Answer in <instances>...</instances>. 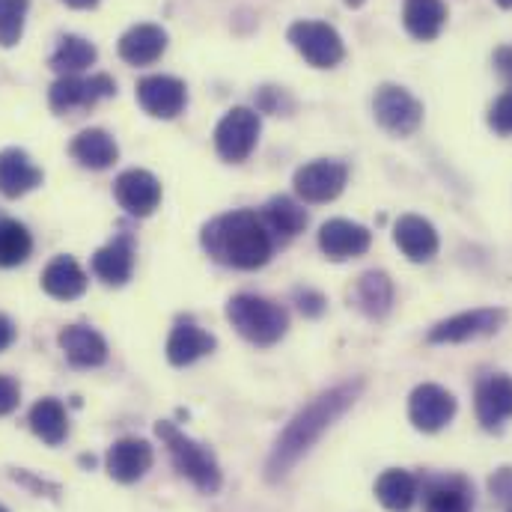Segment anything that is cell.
Here are the masks:
<instances>
[{
  "mask_svg": "<svg viewBox=\"0 0 512 512\" xmlns=\"http://www.w3.org/2000/svg\"><path fill=\"white\" fill-rule=\"evenodd\" d=\"M361 390H364V382L358 379V382L337 384V387L319 393L316 399H310L280 432V438L265 462V477L271 483L283 480L319 444V438L358 402Z\"/></svg>",
  "mask_w": 512,
  "mask_h": 512,
  "instance_id": "6da1fadb",
  "label": "cell"
},
{
  "mask_svg": "<svg viewBox=\"0 0 512 512\" xmlns=\"http://www.w3.org/2000/svg\"><path fill=\"white\" fill-rule=\"evenodd\" d=\"M203 251L221 265L230 268H259L268 262L274 251L271 233L265 230L262 218L256 212L239 209L230 215H221L203 227Z\"/></svg>",
  "mask_w": 512,
  "mask_h": 512,
  "instance_id": "7a4b0ae2",
  "label": "cell"
},
{
  "mask_svg": "<svg viewBox=\"0 0 512 512\" xmlns=\"http://www.w3.org/2000/svg\"><path fill=\"white\" fill-rule=\"evenodd\" d=\"M155 432H158V438L164 441V447H167V453H170V462H173V468L182 474V477H188L200 492H206V495H215L218 489H221V468H218V459H215V453L209 450V447H203V444H197L194 438H188L185 432H179L173 423H167V420H161V423H155Z\"/></svg>",
  "mask_w": 512,
  "mask_h": 512,
  "instance_id": "3957f363",
  "label": "cell"
},
{
  "mask_svg": "<svg viewBox=\"0 0 512 512\" xmlns=\"http://www.w3.org/2000/svg\"><path fill=\"white\" fill-rule=\"evenodd\" d=\"M227 319L233 322V328L254 346H274L286 328H289V313L268 301V298H259V295H233L230 304H227Z\"/></svg>",
  "mask_w": 512,
  "mask_h": 512,
  "instance_id": "277c9868",
  "label": "cell"
},
{
  "mask_svg": "<svg viewBox=\"0 0 512 512\" xmlns=\"http://www.w3.org/2000/svg\"><path fill=\"white\" fill-rule=\"evenodd\" d=\"M117 96V81L105 72L81 78V75H63L51 84L48 90V105L54 114H69V111H84L93 108L102 99Z\"/></svg>",
  "mask_w": 512,
  "mask_h": 512,
  "instance_id": "5b68a950",
  "label": "cell"
},
{
  "mask_svg": "<svg viewBox=\"0 0 512 512\" xmlns=\"http://www.w3.org/2000/svg\"><path fill=\"white\" fill-rule=\"evenodd\" d=\"M289 42L316 69H334L346 57L340 33L325 21H295L289 27Z\"/></svg>",
  "mask_w": 512,
  "mask_h": 512,
  "instance_id": "8992f818",
  "label": "cell"
},
{
  "mask_svg": "<svg viewBox=\"0 0 512 512\" xmlns=\"http://www.w3.org/2000/svg\"><path fill=\"white\" fill-rule=\"evenodd\" d=\"M507 322V310L501 307H477L468 313H456L444 322H438L429 331V343L432 346H456V343H468V340H480V337H492L501 331V325Z\"/></svg>",
  "mask_w": 512,
  "mask_h": 512,
  "instance_id": "52a82bcc",
  "label": "cell"
},
{
  "mask_svg": "<svg viewBox=\"0 0 512 512\" xmlns=\"http://www.w3.org/2000/svg\"><path fill=\"white\" fill-rule=\"evenodd\" d=\"M346 179H349L346 164L331 161V158H319V161H310V164L298 167L292 185H295V194L304 203H331V200H337L343 194Z\"/></svg>",
  "mask_w": 512,
  "mask_h": 512,
  "instance_id": "ba28073f",
  "label": "cell"
},
{
  "mask_svg": "<svg viewBox=\"0 0 512 512\" xmlns=\"http://www.w3.org/2000/svg\"><path fill=\"white\" fill-rule=\"evenodd\" d=\"M373 114H376L379 126L396 137L414 134L423 123V105L405 87H393V84H384L376 90Z\"/></svg>",
  "mask_w": 512,
  "mask_h": 512,
  "instance_id": "9c48e42d",
  "label": "cell"
},
{
  "mask_svg": "<svg viewBox=\"0 0 512 512\" xmlns=\"http://www.w3.org/2000/svg\"><path fill=\"white\" fill-rule=\"evenodd\" d=\"M259 114L251 108H233L215 128V149L224 161L239 164L256 149L259 140Z\"/></svg>",
  "mask_w": 512,
  "mask_h": 512,
  "instance_id": "30bf717a",
  "label": "cell"
},
{
  "mask_svg": "<svg viewBox=\"0 0 512 512\" xmlns=\"http://www.w3.org/2000/svg\"><path fill=\"white\" fill-rule=\"evenodd\" d=\"M456 417V396L441 384H417L408 396V420L420 432H441Z\"/></svg>",
  "mask_w": 512,
  "mask_h": 512,
  "instance_id": "8fae6325",
  "label": "cell"
},
{
  "mask_svg": "<svg viewBox=\"0 0 512 512\" xmlns=\"http://www.w3.org/2000/svg\"><path fill=\"white\" fill-rule=\"evenodd\" d=\"M185 84L173 75H146L137 81V105L155 120H173L185 111Z\"/></svg>",
  "mask_w": 512,
  "mask_h": 512,
  "instance_id": "7c38bea8",
  "label": "cell"
},
{
  "mask_svg": "<svg viewBox=\"0 0 512 512\" xmlns=\"http://www.w3.org/2000/svg\"><path fill=\"white\" fill-rule=\"evenodd\" d=\"M114 197H117V203L126 209L128 215L146 218V215H152V212L158 209V203H161V182H158L149 170L131 167V170L117 176V182H114Z\"/></svg>",
  "mask_w": 512,
  "mask_h": 512,
  "instance_id": "4fadbf2b",
  "label": "cell"
},
{
  "mask_svg": "<svg viewBox=\"0 0 512 512\" xmlns=\"http://www.w3.org/2000/svg\"><path fill=\"white\" fill-rule=\"evenodd\" d=\"M370 245H373V233L346 218H334V221L322 224V230H319V248L334 262L364 256L370 251Z\"/></svg>",
  "mask_w": 512,
  "mask_h": 512,
  "instance_id": "5bb4252c",
  "label": "cell"
},
{
  "mask_svg": "<svg viewBox=\"0 0 512 512\" xmlns=\"http://www.w3.org/2000/svg\"><path fill=\"white\" fill-rule=\"evenodd\" d=\"M474 408H477V420L483 429L498 432L507 420H512V376H486L477 384V396H474Z\"/></svg>",
  "mask_w": 512,
  "mask_h": 512,
  "instance_id": "9a60e30c",
  "label": "cell"
},
{
  "mask_svg": "<svg viewBox=\"0 0 512 512\" xmlns=\"http://www.w3.org/2000/svg\"><path fill=\"white\" fill-rule=\"evenodd\" d=\"M66 361L78 370H96L108 361V343L105 337L90 325H69L57 337Z\"/></svg>",
  "mask_w": 512,
  "mask_h": 512,
  "instance_id": "2e32d148",
  "label": "cell"
},
{
  "mask_svg": "<svg viewBox=\"0 0 512 512\" xmlns=\"http://www.w3.org/2000/svg\"><path fill=\"white\" fill-rule=\"evenodd\" d=\"M155 462V453H152V444L143 441V438H120L111 450H108V459H105V468L111 474V480L117 483H137Z\"/></svg>",
  "mask_w": 512,
  "mask_h": 512,
  "instance_id": "e0dca14e",
  "label": "cell"
},
{
  "mask_svg": "<svg viewBox=\"0 0 512 512\" xmlns=\"http://www.w3.org/2000/svg\"><path fill=\"white\" fill-rule=\"evenodd\" d=\"M42 185V170L24 149H3L0 152V194L18 200Z\"/></svg>",
  "mask_w": 512,
  "mask_h": 512,
  "instance_id": "ac0fdd59",
  "label": "cell"
},
{
  "mask_svg": "<svg viewBox=\"0 0 512 512\" xmlns=\"http://www.w3.org/2000/svg\"><path fill=\"white\" fill-rule=\"evenodd\" d=\"M209 352H215V337L212 334H206L191 319H179L173 325L170 340H167V361L173 367H188V364L206 358Z\"/></svg>",
  "mask_w": 512,
  "mask_h": 512,
  "instance_id": "d6986e66",
  "label": "cell"
},
{
  "mask_svg": "<svg viewBox=\"0 0 512 512\" xmlns=\"http://www.w3.org/2000/svg\"><path fill=\"white\" fill-rule=\"evenodd\" d=\"M393 242H396V248L408 256L411 262H429L432 256L438 254V233L420 215L399 218L396 221V230H393Z\"/></svg>",
  "mask_w": 512,
  "mask_h": 512,
  "instance_id": "ffe728a7",
  "label": "cell"
},
{
  "mask_svg": "<svg viewBox=\"0 0 512 512\" xmlns=\"http://www.w3.org/2000/svg\"><path fill=\"white\" fill-rule=\"evenodd\" d=\"M167 51V33L158 24H134L120 39V57L128 66H149Z\"/></svg>",
  "mask_w": 512,
  "mask_h": 512,
  "instance_id": "44dd1931",
  "label": "cell"
},
{
  "mask_svg": "<svg viewBox=\"0 0 512 512\" xmlns=\"http://www.w3.org/2000/svg\"><path fill=\"white\" fill-rule=\"evenodd\" d=\"M42 289L57 301H75L87 292V274L72 256H57L42 271Z\"/></svg>",
  "mask_w": 512,
  "mask_h": 512,
  "instance_id": "7402d4cb",
  "label": "cell"
},
{
  "mask_svg": "<svg viewBox=\"0 0 512 512\" xmlns=\"http://www.w3.org/2000/svg\"><path fill=\"white\" fill-rule=\"evenodd\" d=\"M69 152H72V158L81 167H90V170H108L120 158V146H117V140L105 128H87V131H81L72 140Z\"/></svg>",
  "mask_w": 512,
  "mask_h": 512,
  "instance_id": "603a6c76",
  "label": "cell"
},
{
  "mask_svg": "<svg viewBox=\"0 0 512 512\" xmlns=\"http://www.w3.org/2000/svg\"><path fill=\"white\" fill-rule=\"evenodd\" d=\"M474 498L462 477H432L423 489V512H471Z\"/></svg>",
  "mask_w": 512,
  "mask_h": 512,
  "instance_id": "cb8c5ba5",
  "label": "cell"
},
{
  "mask_svg": "<svg viewBox=\"0 0 512 512\" xmlns=\"http://www.w3.org/2000/svg\"><path fill=\"white\" fill-rule=\"evenodd\" d=\"M402 21L414 39L432 42L441 36V30L447 24V6H444V0H405Z\"/></svg>",
  "mask_w": 512,
  "mask_h": 512,
  "instance_id": "d4e9b609",
  "label": "cell"
},
{
  "mask_svg": "<svg viewBox=\"0 0 512 512\" xmlns=\"http://www.w3.org/2000/svg\"><path fill=\"white\" fill-rule=\"evenodd\" d=\"M93 271L108 286H123L134 271V245L128 236L114 239L111 245L99 248L93 256Z\"/></svg>",
  "mask_w": 512,
  "mask_h": 512,
  "instance_id": "484cf974",
  "label": "cell"
},
{
  "mask_svg": "<svg viewBox=\"0 0 512 512\" xmlns=\"http://www.w3.org/2000/svg\"><path fill=\"white\" fill-rule=\"evenodd\" d=\"M27 423H30L33 435H36L39 441H45L48 447L63 444V441H66V435H69V417H66V408H63V402H60V399H54V396L39 399V402L30 408Z\"/></svg>",
  "mask_w": 512,
  "mask_h": 512,
  "instance_id": "4316f807",
  "label": "cell"
},
{
  "mask_svg": "<svg viewBox=\"0 0 512 512\" xmlns=\"http://www.w3.org/2000/svg\"><path fill=\"white\" fill-rule=\"evenodd\" d=\"M420 495V483L414 474L402 471V468H390L376 480V498L382 501L384 510L390 512H408L414 507Z\"/></svg>",
  "mask_w": 512,
  "mask_h": 512,
  "instance_id": "83f0119b",
  "label": "cell"
},
{
  "mask_svg": "<svg viewBox=\"0 0 512 512\" xmlns=\"http://www.w3.org/2000/svg\"><path fill=\"white\" fill-rule=\"evenodd\" d=\"M99 51L90 39L84 36H60L54 54H51V69L63 78V75H81L84 69H90L96 63Z\"/></svg>",
  "mask_w": 512,
  "mask_h": 512,
  "instance_id": "f1b7e54d",
  "label": "cell"
},
{
  "mask_svg": "<svg viewBox=\"0 0 512 512\" xmlns=\"http://www.w3.org/2000/svg\"><path fill=\"white\" fill-rule=\"evenodd\" d=\"M259 218L271 236H283V239H292L307 227V212L292 197H271L259 212Z\"/></svg>",
  "mask_w": 512,
  "mask_h": 512,
  "instance_id": "f546056e",
  "label": "cell"
},
{
  "mask_svg": "<svg viewBox=\"0 0 512 512\" xmlns=\"http://www.w3.org/2000/svg\"><path fill=\"white\" fill-rule=\"evenodd\" d=\"M355 301L373 319L387 316V310L393 304V283H390V277L384 271H367L358 280V286H355Z\"/></svg>",
  "mask_w": 512,
  "mask_h": 512,
  "instance_id": "4dcf8cb0",
  "label": "cell"
},
{
  "mask_svg": "<svg viewBox=\"0 0 512 512\" xmlns=\"http://www.w3.org/2000/svg\"><path fill=\"white\" fill-rule=\"evenodd\" d=\"M30 254H33V236L27 233V227L3 218L0 221V268H15L27 262Z\"/></svg>",
  "mask_w": 512,
  "mask_h": 512,
  "instance_id": "1f68e13d",
  "label": "cell"
},
{
  "mask_svg": "<svg viewBox=\"0 0 512 512\" xmlns=\"http://www.w3.org/2000/svg\"><path fill=\"white\" fill-rule=\"evenodd\" d=\"M30 0H0V48H15L24 36Z\"/></svg>",
  "mask_w": 512,
  "mask_h": 512,
  "instance_id": "d6a6232c",
  "label": "cell"
},
{
  "mask_svg": "<svg viewBox=\"0 0 512 512\" xmlns=\"http://www.w3.org/2000/svg\"><path fill=\"white\" fill-rule=\"evenodd\" d=\"M489 126L498 134H512V93L501 96L489 111Z\"/></svg>",
  "mask_w": 512,
  "mask_h": 512,
  "instance_id": "836d02e7",
  "label": "cell"
},
{
  "mask_svg": "<svg viewBox=\"0 0 512 512\" xmlns=\"http://www.w3.org/2000/svg\"><path fill=\"white\" fill-rule=\"evenodd\" d=\"M489 492H492V498H495V501H501V504L512 507V468H501V471H495V474H492V480H489Z\"/></svg>",
  "mask_w": 512,
  "mask_h": 512,
  "instance_id": "e575fe53",
  "label": "cell"
},
{
  "mask_svg": "<svg viewBox=\"0 0 512 512\" xmlns=\"http://www.w3.org/2000/svg\"><path fill=\"white\" fill-rule=\"evenodd\" d=\"M18 402H21V387H18V382L0 373V417L12 414L18 408Z\"/></svg>",
  "mask_w": 512,
  "mask_h": 512,
  "instance_id": "d590c367",
  "label": "cell"
},
{
  "mask_svg": "<svg viewBox=\"0 0 512 512\" xmlns=\"http://www.w3.org/2000/svg\"><path fill=\"white\" fill-rule=\"evenodd\" d=\"M298 307H301L307 316H319V313L325 310V298L316 295V292H310V289H304V292H298Z\"/></svg>",
  "mask_w": 512,
  "mask_h": 512,
  "instance_id": "8d00e7d4",
  "label": "cell"
},
{
  "mask_svg": "<svg viewBox=\"0 0 512 512\" xmlns=\"http://www.w3.org/2000/svg\"><path fill=\"white\" fill-rule=\"evenodd\" d=\"M495 66H498L501 78H504L507 84H512V45H504V48L495 51Z\"/></svg>",
  "mask_w": 512,
  "mask_h": 512,
  "instance_id": "74e56055",
  "label": "cell"
},
{
  "mask_svg": "<svg viewBox=\"0 0 512 512\" xmlns=\"http://www.w3.org/2000/svg\"><path fill=\"white\" fill-rule=\"evenodd\" d=\"M12 340H15V325H12L9 316L0 313V352H6L12 346Z\"/></svg>",
  "mask_w": 512,
  "mask_h": 512,
  "instance_id": "f35d334b",
  "label": "cell"
},
{
  "mask_svg": "<svg viewBox=\"0 0 512 512\" xmlns=\"http://www.w3.org/2000/svg\"><path fill=\"white\" fill-rule=\"evenodd\" d=\"M66 6H72V9H93L99 0H63Z\"/></svg>",
  "mask_w": 512,
  "mask_h": 512,
  "instance_id": "ab89813d",
  "label": "cell"
},
{
  "mask_svg": "<svg viewBox=\"0 0 512 512\" xmlns=\"http://www.w3.org/2000/svg\"><path fill=\"white\" fill-rule=\"evenodd\" d=\"M498 6H504V9H512V0H498Z\"/></svg>",
  "mask_w": 512,
  "mask_h": 512,
  "instance_id": "60d3db41",
  "label": "cell"
},
{
  "mask_svg": "<svg viewBox=\"0 0 512 512\" xmlns=\"http://www.w3.org/2000/svg\"><path fill=\"white\" fill-rule=\"evenodd\" d=\"M349 3H352V6H361V0H349Z\"/></svg>",
  "mask_w": 512,
  "mask_h": 512,
  "instance_id": "b9f144b4",
  "label": "cell"
},
{
  "mask_svg": "<svg viewBox=\"0 0 512 512\" xmlns=\"http://www.w3.org/2000/svg\"><path fill=\"white\" fill-rule=\"evenodd\" d=\"M0 512H9V510H6V507H0Z\"/></svg>",
  "mask_w": 512,
  "mask_h": 512,
  "instance_id": "7bdbcfd3",
  "label": "cell"
},
{
  "mask_svg": "<svg viewBox=\"0 0 512 512\" xmlns=\"http://www.w3.org/2000/svg\"><path fill=\"white\" fill-rule=\"evenodd\" d=\"M510 512H512V510H510Z\"/></svg>",
  "mask_w": 512,
  "mask_h": 512,
  "instance_id": "ee69618b",
  "label": "cell"
}]
</instances>
